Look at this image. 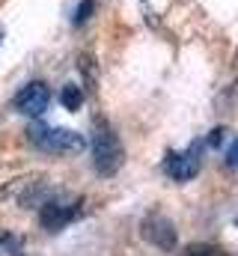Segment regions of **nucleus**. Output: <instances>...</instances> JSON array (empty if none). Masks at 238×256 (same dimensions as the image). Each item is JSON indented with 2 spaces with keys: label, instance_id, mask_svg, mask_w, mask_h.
I'll return each instance as SVG.
<instances>
[{
  "label": "nucleus",
  "instance_id": "nucleus-8",
  "mask_svg": "<svg viewBox=\"0 0 238 256\" xmlns=\"http://www.w3.org/2000/svg\"><path fill=\"white\" fill-rule=\"evenodd\" d=\"M92 9H96V0H80V6L74 9V18H72V24H74V27L86 24V21H90V15H92Z\"/></svg>",
  "mask_w": 238,
  "mask_h": 256
},
{
  "label": "nucleus",
  "instance_id": "nucleus-4",
  "mask_svg": "<svg viewBox=\"0 0 238 256\" xmlns=\"http://www.w3.org/2000/svg\"><path fill=\"white\" fill-rule=\"evenodd\" d=\"M48 104H51V90L42 80H33V84L21 86L18 96L12 98V108L24 116H42L48 110Z\"/></svg>",
  "mask_w": 238,
  "mask_h": 256
},
{
  "label": "nucleus",
  "instance_id": "nucleus-5",
  "mask_svg": "<svg viewBox=\"0 0 238 256\" xmlns=\"http://www.w3.org/2000/svg\"><path fill=\"white\" fill-rule=\"evenodd\" d=\"M200 149L190 146L184 152H170L164 158V173L173 179V182H190L196 173H200Z\"/></svg>",
  "mask_w": 238,
  "mask_h": 256
},
{
  "label": "nucleus",
  "instance_id": "nucleus-9",
  "mask_svg": "<svg viewBox=\"0 0 238 256\" xmlns=\"http://www.w3.org/2000/svg\"><path fill=\"white\" fill-rule=\"evenodd\" d=\"M190 256H226L224 250H218V248H194Z\"/></svg>",
  "mask_w": 238,
  "mask_h": 256
},
{
  "label": "nucleus",
  "instance_id": "nucleus-1",
  "mask_svg": "<svg viewBox=\"0 0 238 256\" xmlns=\"http://www.w3.org/2000/svg\"><path fill=\"white\" fill-rule=\"evenodd\" d=\"M27 140L42 149V152H51V155H78L86 140L72 131V128H51V126H30L27 128Z\"/></svg>",
  "mask_w": 238,
  "mask_h": 256
},
{
  "label": "nucleus",
  "instance_id": "nucleus-12",
  "mask_svg": "<svg viewBox=\"0 0 238 256\" xmlns=\"http://www.w3.org/2000/svg\"><path fill=\"white\" fill-rule=\"evenodd\" d=\"M0 42H3V30H0Z\"/></svg>",
  "mask_w": 238,
  "mask_h": 256
},
{
  "label": "nucleus",
  "instance_id": "nucleus-7",
  "mask_svg": "<svg viewBox=\"0 0 238 256\" xmlns=\"http://www.w3.org/2000/svg\"><path fill=\"white\" fill-rule=\"evenodd\" d=\"M60 104H62L66 110H78V108L84 104V90H80L78 84H66V86L60 90Z\"/></svg>",
  "mask_w": 238,
  "mask_h": 256
},
{
  "label": "nucleus",
  "instance_id": "nucleus-6",
  "mask_svg": "<svg viewBox=\"0 0 238 256\" xmlns=\"http://www.w3.org/2000/svg\"><path fill=\"white\" fill-rule=\"evenodd\" d=\"M143 236H146V242H152L161 250H173L176 248V226L164 214H149L143 220Z\"/></svg>",
  "mask_w": 238,
  "mask_h": 256
},
{
  "label": "nucleus",
  "instance_id": "nucleus-10",
  "mask_svg": "<svg viewBox=\"0 0 238 256\" xmlns=\"http://www.w3.org/2000/svg\"><path fill=\"white\" fill-rule=\"evenodd\" d=\"M226 164L230 167H238V137H236V143L230 146V152H226Z\"/></svg>",
  "mask_w": 238,
  "mask_h": 256
},
{
  "label": "nucleus",
  "instance_id": "nucleus-11",
  "mask_svg": "<svg viewBox=\"0 0 238 256\" xmlns=\"http://www.w3.org/2000/svg\"><path fill=\"white\" fill-rule=\"evenodd\" d=\"M224 134H226L224 128H214L212 137H208V146H220V143H224Z\"/></svg>",
  "mask_w": 238,
  "mask_h": 256
},
{
  "label": "nucleus",
  "instance_id": "nucleus-2",
  "mask_svg": "<svg viewBox=\"0 0 238 256\" xmlns=\"http://www.w3.org/2000/svg\"><path fill=\"white\" fill-rule=\"evenodd\" d=\"M92 161H96V170L102 176H114L125 161V149L119 143V134L108 122H96V128H92Z\"/></svg>",
  "mask_w": 238,
  "mask_h": 256
},
{
  "label": "nucleus",
  "instance_id": "nucleus-3",
  "mask_svg": "<svg viewBox=\"0 0 238 256\" xmlns=\"http://www.w3.org/2000/svg\"><path fill=\"white\" fill-rule=\"evenodd\" d=\"M80 214V200L68 196V194H51L42 208H39V224L48 232H60L62 226H68L74 218Z\"/></svg>",
  "mask_w": 238,
  "mask_h": 256
}]
</instances>
